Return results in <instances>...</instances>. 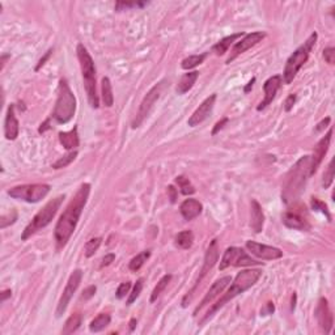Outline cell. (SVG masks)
<instances>
[{
	"instance_id": "1",
	"label": "cell",
	"mask_w": 335,
	"mask_h": 335,
	"mask_svg": "<svg viewBox=\"0 0 335 335\" xmlns=\"http://www.w3.org/2000/svg\"><path fill=\"white\" fill-rule=\"evenodd\" d=\"M89 194H91V185H81L79 190L76 191L75 196L68 203L63 214L61 215V218H59L57 225H55V229H54V237H55L58 250L63 249L67 245V242L70 241V238L72 237V234H74L76 226H77V223H79L80 218H81L84 208H85L88 203Z\"/></svg>"
},
{
	"instance_id": "2",
	"label": "cell",
	"mask_w": 335,
	"mask_h": 335,
	"mask_svg": "<svg viewBox=\"0 0 335 335\" xmlns=\"http://www.w3.org/2000/svg\"><path fill=\"white\" fill-rule=\"evenodd\" d=\"M261 276H262V270H260V268H249V270H242V271L238 272L236 275V278H234L233 283L228 288V291L223 295L222 298H219L216 304L212 305L211 309H208L203 318L198 322V325L203 326L208 320H211L212 317L215 316V313L220 310L226 302H229L230 300L237 298L238 295L244 294V292L250 290L252 287L256 286L257 282L261 279Z\"/></svg>"
},
{
	"instance_id": "3",
	"label": "cell",
	"mask_w": 335,
	"mask_h": 335,
	"mask_svg": "<svg viewBox=\"0 0 335 335\" xmlns=\"http://www.w3.org/2000/svg\"><path fill=\"white\" fill-rule=\"evenodd\" d=\"M310 165H312V157L310 156H302L292 168L287 176L286 184L283 186L282 198L284 203H292L298 199V196L302 192L305 184L310 177Z\"/></svg>"
},
{
	"instance_id": "4",
	"label": "cell",
	"mask_w": 335,
	"mask_h": 335,
	"mask_svg": "<svg viewBox=\"0 0 335 335\" xmlns=\"http://www.w3.org/2000/svg\"><path fill=\"white\" fill-rule=\"evenodd\" d=\"M76 53L80 62L81 75L84 80V88L87 93L88 102L93 109L100 108V98L97 94V84H96V67H94L93 58L83 43H79L76 47Z\"/></svg>"
},
{
	"instance_id": "5",
	"label": "cell",
	"mask_w": 335,
	"mask_h": 335,
	"mask_svg": "<svg viewBox=\"0 0 335 335\" xmlns=\"http://www.w3.org/2000/svg\"><path fill=\"white\" fill-rule=\"evenodd\" d=\"M76 113V97L67 79L62 77L58 85V97L53 110V119L59 124L71 121Z\"/></svg>"
},
{
	"instance_id": "6",
	"label": "cell",
	"mask_w": 335,
	"mask_h": 335,
	"mask_svg": "<svg viewBox=\"0 0 335 335\" xmlns=\"http://www.w3.org/2000/svg\"><path fill=\"white\" fill-rule=\"evenodd\" d=\"M64 198H66V195H59L57 198H54V199L49 200L37 214L34 215L32 222L25 226V229H24L23 234H21V240L23 241L29 240L33 234H36L41 229L46 228L50 223L53 222V219L55 218V215L59 211V208H61L62 203H63Z\"/></svg>"
},
{
	"instance_id": "7",
	"label": "cell",
	"mask_w": 335,
	"mask_h": 335,
	"mask_svg": "<svg viewBox=\"0 0 335 335\" xmlns=\"http://www.w3.org/2000/svg\"><path fill=\"white\" fill-rule=\"evenodd\" d=\"M317 38H318V36H317L316 32L310 34L308 39H306L300 47H298V49L295 50L294 53H292V55L287 59L286 67H284V72H283L282 76L284 83L291 84L294 81L296 75H298V72L300 71L302 66L308 62L309 55H310L313 47L316 45Z\"/></svg>"
},
{
	"instance_id": "8",
	"label": "cell",
	"mask_w": 335,
	"mask_h": 335,
	"mask_svg": "<svg viewBox=\"0 0 335 335\" xmlns=\"http://www.w3.org/2000/svg\"><path fill=\"white\" fill-rule=\"evenodd\" d=\"M219 256H220V252H219V244H218V240L215 238V240H212L211 241V244L208 245L207 250H206V256H204L203 264H202V268H200L199 275H198V278H196L195 284H194V287H192L191 290L188 291L187 294L184 296V298H182V306H184V308H186V306L188 305V302L191 301L192 296H194V294H195L196 288L199 287L202 280L207 276L208 272L211 271L212 268H214V266L219 261Z\"/></svg>"
},
{
	"instance_id": "9",
	"label": "cell",
	"mask_w": 335,
	"mask_h": 335,
	"mask_svg": "<svg viewBox=\"0 0 335 335\" xmlns=\"http://www.w3.org/2000/svg\"><path fill=\"white\" fill-rule=\"evenodd\" d=\"M51 187L46 184L33 185H19L8 190V195L13 199L23 200L27 203H38L49 194Z\"/></svg>"
},
{
	"instance_id": "10",
	"label": "cell",
	"mask_w": 335,
	"mask_h": 335,
	"mask_svg": "<svg viewBox=\"0 0 335 335\" xmlns=\"http://www.w3.org/2000/svg\"><path fill=\"white\" fill-rule=\"evenodd\" d=\"M258 264H263L262 262L253 260L252 257H249L244 249L237 248V246H229L225 249V252L223 254L222 261H220V271H224L228 267H252V266H258Z\"/></svg>"
},
{
	"instance_id": "11",
	"label": "cell",
	"mask_w": 335,
	"mask_h": 335,
	"mask_svg": "<svg viewBox=\"0 0 335 335\" xmlns=\"http://www.w3.org/2000/svg\"><path fill=\"white\" fill-rule=\"evenodd\" d=\"M162 87H164V81H160V83L156 84L154 87H152L151 89L148 91V93L144 96L143 101H142V104H140L139 106V110H138V113H136L134 121H132L131 124L132 128L140 127V126L143 124V122L147 119L149 113H151V110L153 109L156 101H157L158 98H160V96H161Z\"/></svg>"
},
{
	"instance_id": "12",
	"label": "cell",
	"mask_w": 335,
	"mask_h": 335,
	"mask_svg": "<svg viewBox=\"0 0 335 335\" xmlns=\"http://www.w3.org/2000/svg\"><path fill=\"white\" fill-rule=\"evenodd\" d=\"M81 280H83V271H81L80 268H76V270H74V271L71 272V275H70V278H68L67 280V284L64 287L63 294H62L61 298H59V302H58L57 312H55L58 318L63 316L64 312L67 310L68 304L71 301V298H74V294H75L76 291H77V288H79Z\"/></svg>"
},
{
	"instance_id": "13",
	"label": "cell",
	"mask_w": 335,
	"mask_h": 335,
	"mask_svg": "<svg viewBox=\"0 0 335 335\" xmlns=\"http://www.w3.org/2000/svg\"><path fill=\"white\" fill-rule=\"evenodd\" d=\"M264 37H266L264 32H253V33L245 34L244 37L240 38V41L234 43V46L230 50L229 57L226 58L225 64H230L233 61H236L241 54H244L245 51H248V50H250L256 45H258L260 42H262Z\"/></svg>"
},
{
	"instance_id": "14",
	"label": "cell",
	"mask_w": 335,
	"mask_h": 335,
	"mask_svg": "<svg viewBox=\"0 0 335 335\" xmlns=\"http://www.w3.org/2000/svg\"><path fill=\"white\" fill-rule=\"evenodd\" d=\"M246 249L252 253L253 256L262 261H275L280 260L283 257V252L280 249L268 246V245L260 244L256 241H246Z\"/></svg>"
},
{
	"instance_id": "15",
	"label": "cell",
	"mask_w": 335,
	"mask_h": 335,
	"mask_svg": "<svg viewBox=\"0 0 335 335\" xmlns=\"http://www.w3.org/2000/svg\"><path fill=\"white\" fill-rule=\"evenodd\" d=\"M230 283H232V278H230V276H223V278L218 279V280H216V282L212 284L211 288L208 290L207 294L204 295V298H202L200 304L195 308V310H194V314H192V316H194V317L198 316V313H199L200 310L204 308V306H207L208 304H211L215 298H219V296H220V295L224 292V290H225L226 287L229 286Z\"/></svg>"
},
{
	"instance_id": "16",
	"label": "cell",
	"mask_w": 335,
	"mask_h": 335,
	"mask_svg": "<svg viewBox=\"0 0 335 335\" xmlns=\"http://www.w3.org/2000/svg\"><path fill=\"white\" fill-rule=\"evenodd\" d=\"M216 97H218L216 93L208 96V97L196 108V110L192 113V115L188 118L187 121V124L190 127H196V126H199L200 123H203V122L211 115L215 106V101H216Z\"/></svg>"
},
{
	"instance_id": "17",
	"label": "cell",
	"mask_w": 335,
	"mask_h": 335,
	"mask_svg": "<svg viewBox=\"0 0 335 335\" xmlns=\"http://www.w3.org/2000/svg\"><path fill=\"white\" fill-rule=\"evenodd\" d=\"M283 84V77L282 75H274L271 77H268L263 84V91H264V97L263 100L261 101V104L257 106V110L258 112H262L267 108L272 101H274L275 96L278 93V91L280 89Z\"/></svg>"
},
{
	"instance_id": "18",
	"label": "cell",
	"mask_w": 335,
	"mask_h": 335,
	"mask_svg": "<svg viewBox=\"0 0 335 335\" xmlns=\"http://www.w3.org/2000/svg\"><path fill=\"white\" fill-rule=\"evenodd\" d=\"M316 318L318 321L320 328L322 329V332L325 334H329L332 332L333 325H334V317H333L332 310L329 308L328 298H321L318 300V304H317L316 308Z\"/></svg>"
},
{
	"instance_id": "19",
	"label": "cell",
	"mask_w": 335,
	"mask_h": 335,
	"mask_svg": "<svg viewBox=\"0 0 335 335\" xmlns=\"http://www.w3.org/2000/svg\"><path fill=\"white\" fill-rule=\"evenodd\" d=\"M332 136H333V128H329L328 134L322 138V139L316 144L314 147V152H313L312 157V165H310V176L316 173L318 168H320L321 162L324 160L325 154L328 153L329 147H330V142H332Z\"/></svg>"
},
{
	"instance_id": "20",
	"label": "cell",
	"mask_w": 335,
	"mask_h": 335,
	"mask_svg": "<svg viewBox=\"0 0 335 335\" xmlns=\"http://www.w3.org/2000/svg\"><path fill=\"white\" fill-rule=\"evenodd\" d=\"M20 132V123L15 114V105L8 106L5 121H4V136L7 140H16Z\"/></svg>"
},
{
	"instance_id": "21",
	"label": "cell",
	"mask_w": 335,
	"mask_h": 335,
	"mask_svg": "<svg viewBox=\"0 0 335 335\" xmlns=\"http://www.w3.org/2000/svg\"><path fill=\"white\" fill-rule=\"evenodd\" d=\"M283 224L287 228L298 230H309L310 229V224L301 214L296 211H287L283 215Z\"/></svg>"
},
{
	"instance_id": "22",
	"label": "cell",
	"mask_w": 335,
	"mask_h": 335,
	"mask_svg": "<svg viewBox=\"0 0 335 335\" xmlns=\"http://www.w3.org/2000/svg\"><path fill=\"white\" fill-rule=\"evenodd\" d=\"M202 211H203V204L194 198H188V199L184 200L180 206V212H181L182 218L187 222H191L195 218H198L202 214Z\"/></svg>"
},
{
	"instance_id": "23",
	"label": "cell",
	"mask_w": 335,
	"mask_h": 335,
	"mask_svg": "<svg viewBox=\"0 0 335 335\" xmlns=\"http://www.w3.org/2000/svg\"><path fill=\"white\" fill-rule=\"evenodd\" d=\"M263 224L264 214L262 206L256 199H253L250 203V226L256 233H261L263 229Z\"/></svg>"
},
{
	"instance_id": "24",
	"label": "cell",
	"mask_w": 335,
	"mask_h": 335,
	"mask_svg": "<svg viewBox=\"0 0 335 335\" xmlns=\"http://www.w3.org/2000/svg\"><path fill=\"white\" fill-rule=\"evenodd\" d=\"M245 36L244 32H240V33L230 34L228 37H224L223 39L215 43L212 46V53H215L216 55H224L225 53H228V50L230 49V46L233 45L234 42H237L238 38H242Z\"/></svg>"
},
{
	"instance_id": "25",
	"label": "cell",
	"mask_w": 335,
	"mask_h": 335,
	"mask_svg": "<svg viewBox=\"0 0 335 335\" xmlns=\"http://www.w3.org/2000/svg\"><path fill=\"white\" fill-rule=\"evenodd\" d=\"M59 140H61L62 146H63L67 151H74V149H76L80 144L77 127L75 126L71 131L61 132V134H59Z\"/></svg>"
},
{
	"instance_id": "26",
	"label": "cell",
	"mask_w": 335,
	"mask_h": 335,
	"mask_svg": "<svg viewBox=\"0 0 335 335\" xmlns=\"http://www.w3.org/2000/svg\"><path fill=\"white\" fill-rule=\"evenodd\" d=\"M198 77H199V72L198 71H191L182 75V77L180 79V81H178L177 84L176 92H177L178 94L187 93V92L194 87V84L196 83Z\"/></svg>"
},
{
	"instance_id": "27",
	"label": "cell",
	"mask_w": 335,
	"mask_h": 335,
	"mask_svg": "<svg viewBox=\"0 0 335 335\" xmlns=\"http://www.w3.org/2000/svg\"><path fill=\"white\" fill-rule=\"evenodd\" d=\"M101 97L102 102L106 108H112L114 104V94L113 87H112V81L108 76L102 77L101 80Z\"/></svg>"
},
{
	"instance_id": "28",
	"label": "cell",
	"mask_w": 335,
	"mask_h": 335,
	"mask_svg": "<svg viewBox=\"0 0 335 335\" xmlns=\"http://www.w3.org/2000/svg\"><path fill=\"white\" fill-rule=\"evenodd\" d=\"M81 322H83L81 314H80V313H74V314H71V316L67 318V321H66L64 328L62 329V334L68 335L77 332L80 326H81Z\"/></svg>"
},
{
	"instance_id": "29",
	"label": "cell",
	"mask_w": 335,
	"mask_h": 335,
	"mask_svg": "<svg viewBox=\"0 0 335 335\" xmlns=\"http://www.w3.org/2000/svg\"><path fill=\"white\" fill-rule=\"evenodd\" d=\"M110 322H112V317L108 313H100L89 324V330L92 333H100L102 330H105L110 325Z\"/></svg>"
},
{
	"instance_id": "30",
	"label": "cell",
	"mask_w": 335,
	"mask_h": 335,
	"mask_svg": "<svg viewBox=\"0 0 335 335\" xmlns=\"http://www.w3.org/2000/svg\"><path fill=\"white\" fill-rule=\"evenodd\" d=\"M176 245H177L180 249H184V250H187L192 246L194 244V234H192L191 230H182L180 233L176 236Z\"/></svg>"
},
{
	"instance_id": "31",
	"label": "cell",
	"mask_w": 335,
	"mask_h": 335,
	"mask_svg": "<svg viewBox=\"0 0 335 335\" xmlns=\"http://www.w3.org/2000/svg\"><path fill=\"white\" fill-rule=\"evenodd\" d=\"M149 257H151V252H149V250H144V252L136 254V256L134 257L131 261H130V263H128V268H130L132 272L139 271L140 268L143 267V264L147 262Z\"/></svg>"
},
{
	"instance_id": "32",
	"label": "cell",
	"mask_w": 335,
	"mask_h": 335,
	"mask_svg": "<svg viewBox=\"0 0 335 335\" xmlns=\"http://www.w3.org/2000/svg\"><path fill=\"white\" fill-rule=\"evenodd\" d=\"M170 280H172V275L170 274H166L164 275L160 280H158V283L156 284V287L153 288V291H152L151 294V298H149V301L151 302H154L156 300H157L158 298H160V295L165 291V288L168 287V284L170 283Z\"/></svg>"
},
{
	"instance_id": "33",
	"label": "cell",
	"mask_w": 335,
	"mask_h": 335,
	"mask_svg": "<svg viewBox=\"0 0 335 335\" xmlns=\"http://www.w3.org/2000/svg\"><path fill=\"white\" fill-rule=\"evenodd\" d=\"M207 58V53L199 54V55H190V57L185 58L181 63V67L186 71L188 70H192V68L198 67L199 64H202L204 62V59Z\"/></svg>"
},
{
	"instance_id": "34",
	"label": "cell",
	"mask_w": 335,
	"mask_h": 335,
	"mask_svg": "<svg viewBox=\"0 0 335 335\" xmlns=\"http://www.w3.org/2000/svg\"><path fill=\"white\" fill-rule=\"evenodd\" d=\"M176 184L178 185V187L181 188V192L184 195H191L195 192V187L192 186L190 180L185 176H178L176 177Z\"/></svg>"
},
{
	"instance_id": "35",
	"label": "cell",
	"mask_w": 335,
	"mask_h": 335,
	"mask_svg": "<svg viewBox=\"0 0 335 335\" xmlns=\"http://www.w3.org/2000/svg\"><path fill=\"white\" fill-rule=\"evenodd\" d=\"M76 157H77V151L68 152L67 154H64V156H62L59 160H57V161L54 162L53 168L54 169H63V168H67L72 161H75Z\"/></svg>"
},
{
	"instance_id": "36",
	"label": "cell",
	"mask_w": 335,
	"mask_h": 335,
	"mask_svg": "<svg viewBox=\"0 0 335 335\" xmlns=\"http://www.w3.org/2000/svg\"><path fill=\"white\" fill-rule=\"evenodd\" d=\"M102 238L101 237H93L89 241H87L85 246H84V252H85V257L91 258L94 256V253L97 252L98 248L101 246Z\"/></svg>"
},
{
	"instance_id": "37",
	"label": "cell",
	"mask_w": 335,
	"mask_h": 335,
	"mask_svg": "<svg viewBox=\"0 0 335 335\" xmlns=\"http://www.w3.org/2000/svg\"><path fill=\"white\" fill-rule=\"evenodd\" d=\"M143 286H144V279L143 278L138 279L135 283V286H134V288H132L131 294H130V296H128L126 304L131 305L136 301V298H139L140 294H142V291H143Z\"/></svg>"
},
{
	"instance_id": "38",
	"label": "cell",
	"mask_w": 335,
	"mask_h": 335,
	"mask_svg": "<svg viewBox=\"0 0 335 335\" xmlns=\"http://www.w3.org/2000/svg\"><path fill=\"white\" fill-rule=\"evenodd\" d=\"M148 5L147 1H117L115 3V11L121 12L131 8H143Z\"/></svg>"
},
{
	"instance_id": "39",
	"label": "cell",
	"mask_w": 335,
	"mask_h": 335,
	"mask_svg": "<svg viewBox=\"0 0 335 335\" xmlns=\"http://www.w3.org/2000/svg\"><path fill=\"white\" fill-rule=\"evenodd\" d=\"M334 181V158L330 160L328 165V169L324 173V180H322V186L324 188H329Z\"/></svg>"
},
{
	"instance_id": "40",
	"label": "cell",
	"mask_w": 335,
	"mask_h": 335,
	"mask_svg": "<svg viewBox=\"0 0 335 335\" xmlns=\"http://www.w3.org/2000/svg\"><path fill=\"white\" fill-rule=\"evenodd\" d=\"M130 290H131V282H124V283H121L119 286H118L117 291H115V296H117V298H126V295L130 294Z\"/></svg>"
},
{
	"instance_id": "41",
	"label": "cell",
	"mask_w": 335,
	"mask_h": 335,
	"mask_svg": "<svg viewBox=\"0 0 335 335\" xmlns=\"http://www.w3.org/2000/svg\"><path fill=\"white\" fill-rule=\"evenodd\" d=\"M312 207L313 210H316V211H321L322 214L326 215V218L329 219V222H330V214H329L328 211V207H326V204L324 203V202H321L320 199H317V198H312Z\"/></svg>"
},
{
	"instance_id": "42",
	"label": "cell",
	"mask_w": 335,
	"mask_h": 335,
	"mask_svg": "<svg viewBox=\"0 0 335 335\" xmlns=\"http://www.w3.org/2000/svg\"><path fill=\"white\" fill-rule=\"evenodd\" d=\"M324 58L326 63L334 64L335 62V49L334 47H326L324 50Z\"/></svg>"
},
{
	"instance_id": "43",
	"label": "cell",
	"mask_w": 335,
	"mask_h": 335,
	"mask_svg": "<svg viewBox=\"0 0 335 335\" xmlns=\"http://www.w3.org/2000/svg\"><path fill=\"white\" fill-rule=\"evenodd\" d=\"M296 98H298V96H296L295 93L288 94V97H287L286 101H284V110H286V112H291V110L294 109V105H295V102H296Z\"/></svg>"
},
{
	"instance_id": "44",
	"label": "cell",
	"mask_w": 335,
	"mask_h": 335,
	"mask_svg": "<svg viewBox=\"0 0 335 335\" xmlns=\"http://www.w3.org/2000/svg\"><path fill=\"white\" fill-rule=\"evenodd\" d=\"M96 291H97V287L96 286L87 287V288L83 291V296H81V298H84V300H89V298H92L94 295H96Z\"/></svg>"
},
{
	"instance_id": "45",
	"label": "cell",
	"mask_w": 335,
	"mask_h": 335,
	"mask_svg": "<svg viewBox=\"0 0 335 335\" xmlns=\"http://www.w3.org/2000/svg\"><path fill=\"white\" fill-rule=\"evenodd\" d=\"M53 51H54V49H50V50H47V53L43 55V57L39 59V62H38V64H37V67H36V71H39L41 70V67H43L45 66V63L47 61H49V58L51 57V54H53Z\"/></svg>"
},
{
	"instance_id": "46",
	"label": "cell",
	"mask_w": 335,
	"mask_h": 335,
	"mask_svg": "<svg viewBox=\"0 0 335 335\" xmlns=\"http://www.w3.org/2000/svg\"><path fill=\"white\" fill-rule=\"evenodd\" d=\"M114 260H115V254H113V253H109V254H106L104 258H102V262H101V268L104 267H108V266H110V264L113 263Z\"/></svg>"
},
{
	"instance_id": "47",
	"label": "cell",
	"mask_w": 335,
	"mask_h": 335,
	"mask_svg": "<svg viewBox=\"0 0 335 335\" xmlns=\"http://www.w3.org/2000/svg\"><path fill=\"white\" fill-rule=\"evenodd\" d=\"M228 122H229V119H228V118H223V119H220V121H219L218 123L215 124V127H214V130H212L211 135L212 136L216 135V134H218V132L220 131V130H223V127H224V126H225V124L228 123Z\"/></svg>"
},
{
	"instance_id": "48",
	"label": "cell",
	"mask_w": 335,
	"mask_h": 335,
	"mask_svg": "<svg viewBox=\"0 0 335 335\" xmlns=\"http://www.w3.org/2000/svg\"><path fill=\"white\" fill-rule=\"evenodd\" d=\"M275 310V306H274V302H267V304L264 305V308L261 309V316H268V314H272Z\"/></svg>"
},
{
	"instance_id": "49",
	"label": "cell",
	"mask_w": 335,
	"mask_h": 335,
	"mask_svg": "<svg viewBox=\"0 0 335 335\" xmlns=\"http://www.w3.org/2000/svg\"><path fill=\"white\" fill-rule=\"evenodd\" d=\"M168 195H169V199L172 203H176L177 200V188L174 187L173 185L168 186Z\"/></svg>"
},
{
	"instance_id": "50",
	"label": "cell",
	"mask_w": 335,
	"mask_h": 335,
	"mask_svg": "<svg viewBox=\"0 0 335 335\" xmlns=\"http://www.w3.org/2000/svg\"><path fill=\"white\" fill-rule=\"evenodd\" d=\"M330 122H332V118H325L324 121H321L320 123L317 124V127H316V132H321V131H324L325 128L328 127L329 124H330Z\"/></svg>"
},
{
	"instance_id": "51",
	"label": "cell",
	"mask_w": 335,
	"mask_h": 335,
	"mask_svg": "<svg viewBox=\"0 0 335 335\" xmlns=\"http://www.w3.org/2000/svg\"><path fill=\"white\" fill-rule=\"evenodd\" d=\"M254 83H256V77H253V79L250 80V81H249V83H248V85H246V87L244 88V92H245V93H249V92L252 91V89H253V85H254Z\"/></svg>"
},
{
	"instance_id": "52",
	"label": "cell",
	"mask_w": 335,
	"mask_h": 335,
	"mask_svg": "<svg viewBox=\"0 0 335 335\" xmlns=\"http://www.w3.org/2000/svg\"><path fill=\"white\" fill-rule=\"evenodd\" d=\"M12 296V291L11 290H5L1 292V302H4L5 300H7L8 298H11Z\"/></svg>"
},
{
	"instance_id": "53",
	"label": "cell",
	"mask_w": 335,
	"mask_h": 335,
	"mask_svg": "<svg viewBox=\"0 0 335 335\" xmlns=\"http://www.w3.org/2000/svg\"><path fill=\"white\" fill-rule=\"evenodd\" d=\"M49 122H50V119H47V121H45L43 123L41 124V127H39V130H38V131H39V134H43V132H45L46 130L49 128Z\"/></svg>"
},
{
	"instance_id": "54",
	"label": "cell",
	"mask_w": 335,
	"mask_h": 335,
	"mask_svg": "<svg viewBox=\"0 0 335 335\" xmlns=\"http://www.w3.org/2000/svg\"><path fill=\"white\" fill-rule=\"evenodd\" d=\"M136 324H138V321H136V318H132L131 321H130V330L131 332H134V329H135V326H136Z\"/></svg>"
},
{
	"instance_id": "55",
	"label": "cell",
	"mask_w": 335,
	"mask_h": 335,
	"mask_svg": "<svg viewBox=\"0 0 335 335\" xmlns=\"http://www.w3.org/2000/svg\"><path fill=\"white\" fill-rule=\"evenodd\" d=\"M8 58H9V55H3V57H1V70L4 68V64H5V61H7Z\"/></svg>"
},
{
	"instance_id": "56",
	"label": "cell",
	"mask_w": 335,
	"mask_h": 335,
	"mask_svg": "<svg viewBox=\"0 0 335 335\" xmlns=\"http://www.w3.org/2000/svg\"><path fill=\"white\" fill-rule=\"evenodd\" d=\"M295 302H296V294H294V296H292V310H295Z\"/></svg>"
}]
</instances>
